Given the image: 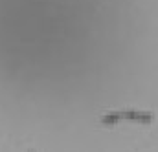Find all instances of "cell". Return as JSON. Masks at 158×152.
<instances>
[{"label":"cell","instance_id":"1","mask_svg":"<svg viewBox=\"0 0 158 152\" xmlns=\"http://www.w3.org/2000/svg\"><path fill=\"white\" fill-rule=\"evenodd\" d=\"M121 121H131V123H142V125H151L155 121V114L147 110H138V108H129V110H114L107 112L101 117V125L105 126H114Z\"/></svg>","mask_w":158,"mask_h":152},{"label":"cell","instance_id":"2","mask_svg":"<svg viewBox=\"0 0 158 152\" xmlns=\"http://www.w3.org/2000/svg\"><path fill=\"white\" fill-rule=\"evenodd\" d=\"M26 152H37V150H35V149H28Z\"/></svg>","mask_w":158,"mask_h":152}]
</instances>
